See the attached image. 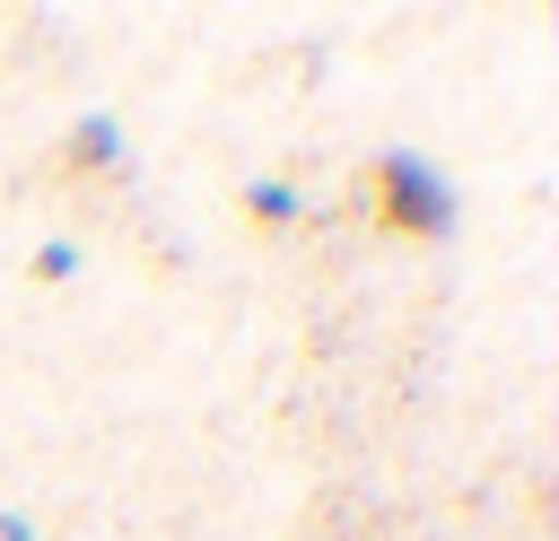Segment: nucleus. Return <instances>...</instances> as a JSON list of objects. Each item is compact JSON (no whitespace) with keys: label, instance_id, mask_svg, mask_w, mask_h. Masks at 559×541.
<instances>
[{"label":"nucleus","instance_id":"obj_4","mask_svg":"<svg viewBox=\"0 0 559 541\" xmlns=\"http://www.w3.org/2000/svg\"><path fill=\"white\" fill-rule=\"evenodd\" d=\"M26 279H44V288H61V279H79V244H70V236H52V244H35V262H26Z\"/></svg>","mask_w":559,"mask_h":541},{"label":"nucleus","instance_id":"obj_1","mask_svg":"<svg viewBox=\"0 0 559 541\" xmlns=\"http://www.w3.org/2000/svg\"><path fill=\"white\" fill-rule=\"evenodd\" d=\"M367 201H376V227L402 236V244H445V236L463 227L454 183H445L419 148H384V157L367 166Z\"/></svg>","mask_w":559,"mask_h":541},{"label":"nucleus","instance_id":"obj_3","mask_svg":"<svg viewBox=\"0 0 559 541\" xmlns=\"http://www.w3.org/2000/svg\"><path fill=\"white\" fill-rule=\"evenodd\" d=\"M297 183H280V175H262V183H245V227L253 236H280V227H297Z\"/></svg>","mask_w":559,"mask_h":541},{"label":"nucleus","instance_id":"obj_5","mask_svg":"<svg viewBox=\"0 0 559 541\" xmlns=\"http://www.w3.org/2000/svg\"><path fill=\"white\" fill-rule=\"evenodd\" d=\"M0 541H35V524H26L17 506H0Z\"/></svg>","mask_w":559,"mask_h":541},{"label":"nucleus","instance_id":"obj_2","mask_svg":"<svg viewBox=\"0 0 559 541\" xmlns=\"http://www.w3.org/2000/svg\"><path fill=\"white\" fill-rule=\"evenodd\" d=\"M52 166H61V175H114V166H122V122H114V113H79V122L61 131Z\"/></svg>","mask_w":559,"mask_h":541}]
</instances>
